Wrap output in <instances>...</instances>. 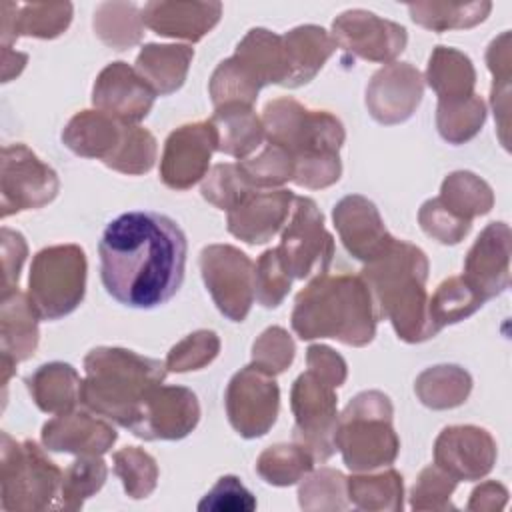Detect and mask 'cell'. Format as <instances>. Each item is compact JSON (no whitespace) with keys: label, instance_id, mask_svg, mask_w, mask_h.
Here are the masks:
<instances>
[{"label":"cell","instance_id":"1","mask_svg":"<svg viewBox=\"0 0 512 512\" xmlns=\"http://www.w3.org/2000/svg\"><path fill=\"white\" fill-rule=\"evenodd\" d=\"M186 250V236L172 218L144 210L120 214L98 244L102 284L128 308L166 304L182 284Z\"/></svg>","mask_w":512,"mask_h":512},{"label":"cell","instance_id":"2","mask_svg":"<svg viewBox=\"0 0 512 512\" xmlns=\"http://www.w3.org/2000/svg\"><path fill=\"white\" fill-rule=\"evenodd\" d=\"M266 140L280 146L294 160V182L320 190L338 182L342 174L340 148L346 132L342 122L326 112L312 110L294 98H274L264 106Z\"/></svg>","mask_w":512,"mask_h":512},{"label":"cell","instance_id":"3","mask_svg":"<svg viewBox=\"0 0 512 512\" xmlns=\"http://www.w3.org/2000/svg\"><path fill=\"white\" fill-rule=\"evenodd\" d=\"M378 318L362 276L324 272L296 296L290 320L300 340L334 338L348 346H366L376 334Z\"/></svg>","mask_w":512,"mask_h":512},{"label":"cell","instance_id":"4","mask_svg":"<svg viewBox=\"0 0 512 512\" xmlns=\"http://www.w3.org/2000/svg\"><path fill=\"white\" fill-rule=\"evenodd\" d=\"M84 372L80 404L132 430L150 392L164 382L166 364L126 348L100 346L86 354Z\"/></svg>","mask_w":512,"mask_h":512},{"label":"cell","instance_id":"5","mask_svg":"<svg viewBox=\"0 0 512 512\" xmlns=\"http://www.w3.org/2000/svg\"><path fill=\"white\" fill-rule=\"evenodd\" d=\"M360 276L374 296L380 318L392 322L398 338L416 344L438 334L428 316V258L418 246L394 240L382 256L366 262Z\"/></svg>","mask_w":512,"mask_h":512},{"label":"cell","instance_id":"6","mask_svg":"<svg viewBox=\"0 0 512 512\" xmlns=\"http://www.w3.org/2000/svg\"><path fill=\"white\" fill-rule=\"evenodd\" d=\"M290 74L282 36L252 28L236 46L234 56L220 62L210 78L214 106L242 102L252 106L266 84H286Z\"/></svg>","mask_w":512,"mask_h":512},{"label":"cell","instance_id":"7","mask_svg":"<svg viewBox=\"0 0 512 512\" xmlns=\"http://www.w3.org/2000/svg\"><path fill=\"white\" fill-rule=\"evenodd\" d=\"M334 446L354 472H370L392 464L400 440L392 428L390 398L378 390L354 396L338 416Z\"/></svg>","mask_w":512,"mask_h":512},{"label":"cell","instance_id":"8","mask_svg":"<svg viewBox=\"0 0 512 512\" xmlns=\"http://www.w3.org/2000/svg\"><path fill=\"white\" fill-rule=\"evenodd\" d=\"M0 502L8 512H40L54 508L62 472L32 442H16L2 432L0 446Z\"/></svg>","mask_w":512,"mask_h":512},{"label":"cell","instance_id":"9","mask_svg":"<svg viewBox=\"0 0 512 512\" xmlns=\"http://www.w3.org/2000/svg\"><path fill=\"white\" fill-rule=\"evenodd\" d=\"M86 286V256L76 244L40 250L30 266L28 300L40 320H58L78 308Z\"/></svg>","mask_w":512,"mask_h":512},{"label":"cell","instance_id":"10","mask_svg":"<svg viewBox=\"0 0 512 512\" xmlns=\"http://www.w3.org/2000/svg\"><path fill=\"white\" fill-rule=\"evenodd\" d=\"M290 406L296 420L294 442L306 446L316 462H326L336 450V388L312 370H306L296 378L292 386Z\"/></svg>","mask_w":512,"mask_h":512},{"label":"cell","instance_id":"11","mask_svg":"<svg viewBox=\"0 0 512 512\" xmlns=\"http://www.w3.org/2000/svg\"><path fill=\"white\" fill-rule=\"evenodd\" d=\"M276 248L292 278L304 280L328 272L334 256V238L324 228V216L312 198L294 196L290 222Z\"/></svg>","mask_w":512,"mask_h":512},{"label":"cell","instance_id":"12","mask_svg":"<svg viewBox=\"0 0 512 512\" xmlns=\"http://www.w3.org/2000/svg\"><path fill=\"white\" fill-rule=\"evenodd\" d=\"M204 284L216 308L232 322H242L254 302V264L230 244H210L200 252Z\"/></svg>","mask_w":512,"mask_h":512},{"label":"cell","instance_id":"13","mask_svg":"<svg viewBox=\"0 0 512 512\" xmlns=\"http://www.w3.org/2000/svg\"><path fill=\"white\" fill-rule=\"evenodd\" d=\"M60 182L56 172L44 164L26 144H8L2 148L0 174V214L42 208L58 194Z\"/></svg>","mask_w":512,"mask_h":512},{"label":"cell","instance_id":"14","mask_svg":"<svg viewBox=\"0 0 512 512\" xmlns=\"http://www.w3.org/2000/svg\"><path fill=\"white\" fill-rule=\"evenodd\" d=\"M224 402L232 428L244 438H258L276 422L280 390L272 374L250 364L232 376Z\"/></svg>","mask_w":512,"mask_h":512},{"label":"cell","instance_id":"15","mask_svg":"<svg viewBox=\"0 0 512 512\" xmlns=\"http://www.w3.org/2000/svg\"><path fill=\"white\" fill-rule=\"evenodd\" d=\"M332 40L346 52L390 64L408 42L404 26L366 10H346L332 24Z\"/></svg>","mask_w":512,"mask_h":512},{"label":"cell","instance_id":"16","mask_svg":"<svg viewBox=\"0 0 512 512\" xmlns=\"http://www.w3.org/2000/svg\"><path fill=\"white\" fill-rule=\"evenodd\" d=\"M218 140L210 120L176 128L164 144L160 178L168 188L188 190L208 174V164Z\"/></svg>","mask_w":512,"mask_h":512},{"label":"cell","instance_id":"17","mask_svg":"<svg viewBox=\"0 0 512 512\" xmlns=\"http://www.w3.org/2000/svg\"><path fill=\"white\" fill-rule=\"evenodd\" d=\"M200 420L196 394L184 386H156L132 426V434L144 440H180Z\"/></svg>","mask_w":512,"mask_h":512},{"label":"cell","instance_id":"18","mask_svg":"<svg viewBox=\"0 0 512 512\" xmlns=\"http://www.w3.org/2000/svg\"><path fill=\"white\" fill-rule=\"evenodd\" d=\"M496 462V442L484 428L448 426L434 442V464L454 480H480Z\"/></svg>","mask_w":512,"mask_h":512},{"label":"cell","instance_id":"19","mask_svg":"<svg viewBox=\"0 0 512 512\" xmlns=\"http://www.w3.org/2000/svg\"><path fill=\"white\" fill-rule=\"evenodd\" d=\"M154 88L126 62L108 64L96 78L92 104L96 110L124 122L138 124L148 116L154 98Z\"/></svg>","mask_w":512,"mask_h":512},{"label":"cell","instance_id":"20","mask_svg":"<svg viewBox=\"0 0 512 512\" xmlns=\"http://www.w3.org/2000/svg\"><path fill=\"white\" fill-rule=\"evenodd\" d=\"M422 92V76L412 64L390 62L372 76L366 88V106L380 124H398L414 114Z\"/></svg>","mask_w":512,"mask_h":512},{"label":"cell","instance_id":"21","mask_svg":"<svg viewBox=\"0 0 512 512\" xmlns=\"http://www.w3.org/2000/svg\"><path fill=\"white\" fill-rule=\"evenodd\" d=\"M462 278L486 300L502 294L510 284V228L490 222L464 260Z\"/></svg>","mask_w":512,"mask_h":512},{"label":"cell","instance_id":"22","mask_svg":"<svg viewBox=\"0 0 512 512\" xmlns=\"http://www.w3.org/2000/svg\"><path fill=\"white\" fill-rule=\"evenodd\" d=\"M332 218L346 250L362 262L376 260L396 240L386 230L378 208L360 194L342 198L334 206Z\"/></svg>","mask_w":512,"mask_h":512},{"label":"cell","instance_id":"23","mask_svg":"<svg viewBox=\"0 0 512 512\" xmlns=\"http://www.w3.org/2000/svg\"><path fill=\"white\" fill-rule=\"evenodd\" d=\"M292 202L290 190H252L228 210V232L248 244H264L286 224Z\"/></svg>","mask_w":512,"mask_h":512},{"label":"cell","instance_id":"24","mask_svg":"<svg viewBox=\"0 0 512 512\" xmlns=\"http://www.w3.org/2000/svg\"><path fill=\"white\" fill-rule=\"evenodd\" d=\"M118 434L102 418L84 410L56 414L42 426V444L54 452L76 456H102L112 448Z\"/></svg>","mask_w":512,"mask_h":512},{"label":"cell","instance_id":"25","mask_svg":"<svg viewBox=\"0 0 512 512\" xmlns=\"http://www.w3.org/2000/svg\"><path fill=\"white\" fill-rule=\"evenodd\" d=\"M220 2H148L142 22L160 36L198 42L220 20Z\"/></svg>","mask_w":512,"mask_h":512},{"label":"cell","instance_id":"26","mask_svg":"<svg viewBox=\"0 0 512 512\" xmlns=\"http://www.w3.org/2000/svg\"><path fill=\"white\" fill-rule=\"evenodd\" d=\"M126 126L128 124L108 116L106 112L82 110L66 124L62 142L78 156L98 158L108 164L122 144Z\"/></svg>","mask_w":512,"mask_h":512},{"label":"cell","instance_id":"27","mask_svg":"<svg viewBox=\"0 0 512 512\" xmlns=\"http://www.w3.org/2000/svg\"><path fill=\"white\" fill-rule=\"evenodd\" d=\"M8 6L10 10L4 4L0 6L2 46H10V42L18 36L56 38L68 28L72 20V6L68 2H8Z\"/></svg>","mask_w":512,"mask_h":512},{"label":"cell","instance_id":"28","mask_svg":"<svg viewBox=\"0 0 512 512\" xmlns=\"http://www.w3.org/2000/svg\"><path fill=\"white\" fill-rule=\"evenodd\" d=\"M38 320L28 294L16 290L2 294L0 306V352L2 358L18 364L28 360L38 346Z\"/></svg>","mask_w":512,"mask_h":512},{"label":"cell","instance_id":"29","mask_svg":"<svg viewBox=\"0 0 512 512\" xmlns=\"http://www.w3.org/2000/svg\"><path fill=\"white\" fill-rule=\"evenodd\" d=\"M210 124L214 126L218 140L216 150L240 160L254 152L266 138L262 118L256 116L252 106L242 102L218 106L210 118Z\"/></svg>","mask_w":512,"mask_h":512},{"label":"cell","instance_id":"30","mask_svg":"<svg viewBox=\"0 0 512 512\" xmlns=\"http://www.w3.org/2000/svg\"><path fill=\"white\" fill-rule=\"evenodd\" d=\"M282 40L290 66V74L284 84L288 88L308 84L336 50V42L332 40V36L324 28L312 24L298 26L286 32Z\"/></svg>","mask_w":512,"mask_h":512},{"label":"cell","instance_id":"31","mask_svg":"<svg viewBox=\"0 0 512 512\" xmlns=\"http://www.w3.org/2000/svg\"><path fill=\"white\" fill-rule=\"evenodd\" d=\"M194 50L182 44H146L136 58V72L154 88L156 94L176 92L188 74Z\"/></svg>","mask_w":512,"mask_h":512},{"label":"cell","instance_id":"32","mask_svg":"<svg viewBox=\"0 0 512 512\" xmlns=\"http://www.w3.org/2000/svg\"><path fill=\"white\" fill-rule=\"evenodd\" d=\"M426 80L438 94V104H456L474 96L476 72L466 54L436 46L428 62Z\"/></svg>","mask_w":512,"mask_h":512},{"label":"cell","instance_id":"33","mask_svg":"<svg viewBox=\"0 0 512 512\" xmlns=\"http://www.w3.org/2000/svg\"><path fill=\"white\" fill-rule=\"evenodd\" d=\"M26 386L42 412L62 414L74 410L80 400L82 380L70 364L50 362L30 374L26 378Z\"/></svg>","mask_w":512,"mask_h":512},{"label":"cell","instance_id":"34","mask_svg":"<svg viewBox=\"0 0 512 512\" xmlns=\"http://www.w3.org/2000/svg\"><path fill=\"white\" fill-rule=\"evenodd\" d=\"M420 402L434 410L456 408L466 402L472 390L470 374L454 364L426 368L414 384Z\"/></svg>","mask_w":512,"mask_h":512},{"label":"cell","instance_id":"35","mask_svg":"<svg viewBox=\"0 0 512 512\" xmlns=\"http://www.w3.org/2000/svg\"><path fill=\"white\" fill-rule=\"evenodd\" d=\"M346 490L348 502L360 510L398 512L404 506L402 476L394 468L378 474H354L346 478Z\"/></svg>","mask_w":512,"mask_h":512},{"label":"cell","instance_id":"36","mask_svg":"<svg viewBox=\"0 0 512 512\" xmlns=\"http://www.w3.org/2000/svg\"><path fill=\"white\" fill-rule=\"evenodd\" d=\"M438 202L454 216L472 222V218L490 212L494 204L492 188L472 172H452L440 188Z\"/></svg>","mask_w":512,"mask_h":512},{"label":"cell","instance_id":"37","mask_svg":"<svg viewBox=\"0 0 512 512\" xmlns=\"http://www.w3.org/2000/svg\"><path fill=\"white\" fill-rule=\"evenodd\" d=\"M482 304L484 298L462 276H450L428 298V316L440 332V328L472 316Z\"/></svg>","mask_w":512,"mask_h":512},{"label":"cell","instance_id":"38","mask_svg":"<svg viewBox=\"0 0 512 512\" xmlns=\"http://www.w3.org/2000/svg\"><path fill=\"white\" fill-rule=\"evenodd\" d=\"M314 462L312 452L298 442L274 444L258 456L256 472L272 486H290L302 480L312 470Z\"/></svg>","mask_w":512,"mask_h":512},{"label":"cell","instance_id":"39","mask_svg":"<svg viewBox=\"0 0 512 512\" xmlns=\"http://www.w3.org/2000/svg\"><path fill=\"white\" fill-rule=\"evenodd\" d=\"M108 476L106 462L100 456H78L62 474L56 510H78L84 500L96 494Z\"/></svg>","mask_w":512,"mask_h":512},{"label":"cell","instance_id":"40","mask_svg":"<svg viewBox=\"0 0 512 512\" xmlns=\"http://www.w3.org/2000/svg\"><path fill=\"white\" fill-rule=\"evenodd\" d=\"M492 4L490 2H470V4H450V2H416L408 4L412 20L428 30L444 32L452 28H470L482 22Z\"/></svg>","mask_w":512,"mask_h":512},{"label":"cell","instance_id":"41","mask_svg":"<svg viewBox=\"0 0 512 512\" xmlns=\"http://www.w3.org/2000/svg\"><path fill=\"white\" fill-rule=\"evenodd\" d=\"M142 16L134 4L106 2L100 4L94 14V30L100 40L114 50H126L142 38Z\"/></svg>","mask_w":512,"mask_h":512},{"label":"cell","instance_id":"42","mask_svg":"<svg viewBox=\"0 0 512 512\" xmlns=\"http://www.w3.org/2000/svg\"><path fill=\"white\" fill-rule=\"evenodd\" d=\"M114 474L122 480L124 492L134 498H148L158 484L156 460L138 446H126L114 452Z\"/></svg>","mask_w":512,"mask_h":512},{"label":"cell","instance_id":"43","mask_svg":"<svg viewBox=\"0 0 512 512\" xmlns=\"http://www.w3.org/2000/svg\"><path fill=\"white\" fill-rule=\"evenodd\" d=\"M486 120V106L478 94L456 104H438L436 126L450 144H462L478 134Z\"/></svg>","mask_w":512,"mask_h":512},{"label":"cell","instance_id":"44","mask_svg":"<svg viewBox=\"0 0 512 512\" xmlns=\"http://www.w3.org/2000/svg\"><path fill=\"white\" fill-rule=\"evenodd\" d=\"M298 500L302 510H346V476L332 468H320L300 484Z\"/></svg>","mask_w":512,"mask_h":512},{"label":"cell","instance_id":"45","mask_svg":"<svg viewBox=\"0 0 512 512\" xmlns=\"http://www.w3.org/2000/svg\"><path fill=\"white\" fill-rule=\"evenodd\" d=\"M246 180L256 190H266L280 186L294 178V160L288 156L286 150L274 144H266L264 150L248 160L238 162Z\"/></svg>","mask_w":512,"mask_h":512},{"label":"cell","instance_id":"46","mask_svg":"<svg viewBox=\"0 0 512 512\" xmlns=\"http://www.w3.org/2000/svg\"><path fill=\"white\" fill-rule=\"evenodd\" d=\"M252 190L246 180L242 168L236 164H216L202 182V196L220 210H232L238 202H242Z\"/></svg>","mask_w":512,"mask_h":512},{"label":"cell","instance_id":"47","mask_svg":"<svg viewBox=\"0 0 512 512\" xmlns=\"http://www.w3.org/2000/svg\"><path fill=\"white\" fill-rule=\"evenodd\" d=\"M156 152V138L138 124H128L122 144L106 166L122 174H144L154 166Z\"/></svg>","mask_w":512,"mask_h":512},{"label":"cell","instance_id":"48","mask_svg":"<svg viewBox=\"0 0 512 512\" xmlns=\"http://www.w3.org/2000/svg\"><path fill=\"white\" fill-rule=\"evenodd\" d=\"M292 280L278 248H270L254 266V298L264 308H276L290 292Z\"/></svg>","mask_w":512,"mask_h":512},{"label":"cell","instance_id":"49","mask_svg":"<svg viewBox=\"0 0 512 512\" xmlns=\"http://www.w3.org/2000/svg\"><path fill=\"white\" fill-rule=\"evenodd\" d=\"M218 350L220 340L212 330H196L168 352L164 364L172 372L200 370L218 356Z\"/></svg>","mask_w":512,"mask_h":512},{"label":"cell","instance_id":"50","mask_svg":"<svg viewBox=\"0 0 512 512\" xmlns=\"http://www.w3.org/2000/svg\"><path fill=\"white\" fill-rule=\"evenodd\" d=\"M458 480L446 474L440 466H426L410 492V508L412 510H454L450 504V496L456 488Z\"/></svg>","mask_w":512,"mask_h":512},{"label":"cell","instance_id":"51","mask_svg":"<svg viewBox=\"0 0 512 512\" xmlns=\"http://www.w3.org/2000/svg\"><path fill=\"white\" fill-rule=\"evenodd\" d=\"M488 66L494 74L492 84V108L500 122V138L502 144L508 146L504 132L508 130V82H510V34L504 32L500 38H496L486 54Z\"/></svg>","mask_w":512,"mask_h":512},{"label":"cell","instance_id":"52","mask_svg":"<svg viewBox=\"0 0 512 512\" xmlns=\"http://www.w3.org/2000/svg\"><path fill=\"white\" fill-rule=\"evenodd\" d=\"M292 360L294 342L290 334L280 326L266 328L252 346V364L272 376L284 372L292 364Z\"/></svg>","mask_w":512,"mask_h":512},{"label":"cell","instance_id":"53","mask_svg":"<svg viewBox=\"0 0 512 512\" xmlns=\"http://www.w3.org/2000/svg\"><path fill=\"white\" fill-rule=\"evenodd\" d=\"M254 508V494L232 474L218 478V482L198 502L200 512H252Z\"/></svg>","mask_w":512,"mask_h":512},{"label":"cell","instance_id":"54","mask_svg":"<svg viewBox=\"0 0 512 512\" xmlns=\"http://www.w3.org/2000/svg\"><path fill=\"white\" fill-rule=\"evenodd\" d=\"M418 222L422 226V230L432 236L434 240H438L440 244H458L470 230L468 220H462L458 216H454L452 212H448L438 198L426 200L418 212Z\"/></svg>","mask_w":512,"mask_h":512},{"label":"cell","instance_id":"55","mask_svg":"<svg viewBox=\"0 0 512 512\" xmlns=\"http://www.w3.org/2000/svg\"><path fill=\"white\" fill-rule=\"evenodd\" d=\"M0 238H2V270H4L2 294H4L18 288V278L28 254V246L24 242V236L10 228H2Z\"/></svg>","mask_w":512,"mask_h":512},{"label":"cell","instance_id":"56","mask_svg":"<svg viewBox=\"0 0 512 512\" xmlns=\"http://www.w3.org/2000/svg\"><path fill=\"white\" fill-rule=\"evenodd\" d=\"M306 362L308 370L330 382L334 388L342 386L346 380V362L340 354H336L332 348L314 344L306 352Z\"/></svg>","mask_w":512,"mask_h":512},{"label":"cell","instance_id":"57","mask_svg":"<svg viewBox=\"0 0 512 512\" xmlns=\"http://www.w3.org/2000/svg\"><path fill=\"white\" fill-rule=\"evenodd\" d=\"M506 498H508V490L500 482L490 480L472 490L468 510H476V512L500 510V508H504Z\"/></svg>","mask_w":512,"mask_h":512},{"label":"cell","instance_id":"58","mask_svg":"<svg viewBox=\"0 0 512 512\" xmlns=\"http://www.w3.org/2000/svg\"><path fill=\"white\" fill-rule=\"evenodd\" d=\"M28 56L12 50L10 46H2V82H8L12 76H18L26 64Z\"/></svg>","mask_w":512,"mask_h":512}]
</instances>
